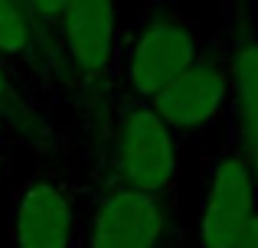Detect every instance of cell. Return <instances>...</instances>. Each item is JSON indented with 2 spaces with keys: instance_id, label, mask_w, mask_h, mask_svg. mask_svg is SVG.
I'll return each mask as SVG.
<instances>
[{
  "instance_id": "52a82bcc",
  "label": "cell",
  "mask_w": 258,
  "mask_h": 248,
  "mask_svg": "<svg viewBox=\"0 0 258 248\" xmlns=\"http://www.w3.org/2000/svg\"><path fill=\"white\" fill-rule=\"evenodd\" d=\"M82 190L69 173L36 170L13 193L10 248H76Z\"/></svg>"
},
{
  "instance_id": "7a4b0ae2",
  "label": "cell",
  "mask_w": 258,
  "mask_h": 248,
  "mask_svg": "<svg viewBox=\"0 0 258 248\" xmlns=\"http://www.w3.org/2000/svg\"><path fill=\"white\" fill-rule=\"evenodd\" d=\"M206 36L176 0H144L131 23H121L118 95L154 102L200 59Z\"/></svg>"
},
{
  "instance_id": "7c38bea8",
  "label": "cell",
  "mask_w": 258,
  "mask_h": 248,
  "mask_svg": "<svg viewBox=\"0 0 258 248\" xmlns=\"http://www.w3.org/2000/svg\"><path fill=\"white\" fill-rule=\"evenodd\" d=\"M229 140V137H226ZM235 144V140H232ZM242 153H245V160H248V170H252V180H255V190H258V137L252 140H245V144H235Z\"/></svg>"
},
{
  "instance_id": "5bb4252c",
  "label": "cell",
  "mask_w": 258,
  "mask_h": 248,
  "mask_svg": "<svg viewBox=\"0 0 258 248\" xmlns=\"http://www.w3.org/2000/svg\"><path fill=\"white\" fill-rule=\"evenodd\" d=\"M10 127H13V118H10V115H4V111H0V140L7 137V131H10Z\"/></svg>"
},
{
  "instance_id": "ba28073f",
  "label": "cell",
  "mask_w": 258,
  "mask_h": 248,
  "mask_svg": "<svg viewBox=\"0 0 258 248\" xmlns=\"http://www.w3.org/2000/svg\"><path fill=\"white\" fill-rule=\"evenodd\" d=\"M219 36L232 72V108L226 137L235 144L258 137V0H229Z\"/></svg>"
},
{
  "instance_id": "3957f363",
  "label": "cell",
  "mask_w": 258,
  "mask_h": 248,
  "mask_svg": "<svg viewBox=\"0 0 258 248\" xmlns=\"http://www.w3.org/2000/svg\"><path fill=\"white\" fill-rule=\"evenodd\" d=\"M118 0H69L59 20V65L62 85L85 108L105 118L118 95Z\"/></svg>"
},
{
  "instance_id": "6da1fadb",
  "label": "cell",
  "mask_w": 258,
  "mask_h": 248,
  "mask_svg": "<svg viewBox=\"0 0 258 248\" xmlns=\"http://www.w3.org/2000/svg\"><path fill=\"white\" fill-rule=\"evenodd\" d=\"M105 144L92 170L95 186H118L180 209V137L151 102L114 95L105 111Z\"/></svg>"
},
{
  "instance_id": "9c48e42d",
  "label": "cell",
  "mask_w": 258,
  "mask_h": 248,
  "mask_svg": "<svg viewBox=\"0 0 258 248\" xmlns=\"http://www.w3.org/2000/svg\"><path fill=\"white\" fill-rule=\"evenodd\" d=\"M0 56L10 65H17L43 92H52V85H62V69H59L56 52L46 46V39L26 17L20 0H0Z\"/></svg>"
},
{
  "instance_id": "8992f818",
  "label": "cell",
  "mask_w": 258,
  "mask_h": 248,
  "mask_svg": "<svg viewBox=\"0 0 258 248\" xmlns=\"http://www.w3.org/2000/svg\"><path fill=\"white\" fill-rule=\"evenodd\" d=\"M258 212V190L248 160L232 140L203 163L200 186V248H235Z\"/></svg>"
},
{
  "instance_id": "2e32d148",
  "label": "cell",
  "mask_w": 258,
  "mask_h": 248,
  "mask_svg": "<svg viewBox=\"0 0 258 248\" xmlns=\"http://www.w3.org/2000/svg\"><path fill=\"white\" fill-rule=\"evenodd\" d=\"M118 4H121V0H118Z\"/></svg>"
},
{
  "instance_id": "277c9868",
  "label": "cell",
  "mask_w": 258,
  "mask_h": 248,
  "mask_svg": "<svg viewBox=\"0 0 258 248\" xmlns=\"http://www.w3.org/2000/svg\"><path fill=\"white\" fill-rule=\"evenodd\" d=\"M76 248H189L180 209L118 186L82 190Z\"/></svg>"
},
{
  "instance_id": "4fadbf2b",
  "label": "cell",
  "mask_w": 258,
  "mask_h": 248,
  "mask_svg": "<svg viewBox=\"0 0 258 248\" xmlns=\"http://www.w3.org/2000/svg\"><path fill=\"white\" fill-rule=\"evenodd\" d=\"M235 248H258V212H255L252 222H248V229L242 232V238L235 242Z\"/></svg>"
},
{
  "instance_id": "5b68a950",
  "label": "cell",
  "mask_w": 258,
  "mask_h": 248,
  "mask_svg": "<svg viewBox=\"0 0 258 248\" xmlns=\"http://www.w3.org/2000/svg\"><path fill=\"white\" fill-rule=\"evenodd\" d=\"M151 108L164 118V124L176 137L226 124L232 108V72H229L226 43L219 33L206 39L200 59L154 98Z\"/></svg>"
},
{
  "instance_id": "30bf717a",
  "label": "cell",
  "mask_w": 258,
  "mask_h": 248,
  "mask_svg": "<svg viewBox=\"0 0 258 248\" xmlns=\"http://www.w3.org/2000/svg\"><path fill=\"white\" fill-rule=\"evenodd\" d=\"M39 95H46L39 85H33L17 65L0 56V111L13 118V124L33 121L39 108Z\"/></svg>"
},
{
  "instance_id": "8fae6325",
  "label": "cell",
  "mask_w": 258,
  "mask_h": 248,
  "mask_svg": "<svg viewBox=\"0 0 258 248\" xmlns=\"http://www.w3.org/2000/svg\"><path fill=\"white\" fill-rule=\"evenodd\" d=\"M20 4H23L26 17L33 20V26L39 30V36L46 39V46H49L59 59V20H62L69 0H20ZM59 69H62V65H59Z\"/></svg>"
},
{
  "instance_id": "9a60e30c",
  "label": "cell",
  "mask_w": 258,
  "mask_h": 248,
  "mask_svg": "<svg viewBox=\"0 0 258 248\" xmlns=\"http://www.w3.org/2000/svg\"><path fill=\"white\" fill-rule=\"evenodd\" d=\"M206 4H229V0H206Z\"/></svg>"
}]
</instances>
